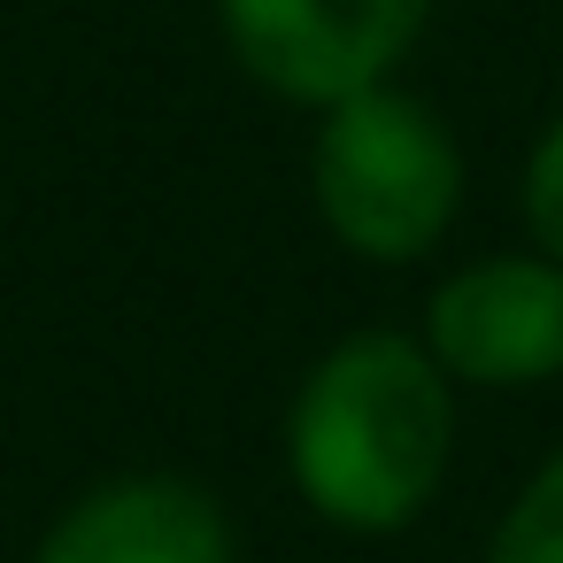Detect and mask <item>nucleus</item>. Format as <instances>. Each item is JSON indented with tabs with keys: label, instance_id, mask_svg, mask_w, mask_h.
<instances>
[{
	"label": "nucleus",
	"instance_id": "f257e3e1",
	"mask_svg": "<svg viewBox=\"0 0 563 563\" xmlns=\"http://www.w3.org/2000/svg\"><path fill=\"white\" fill-rule=\"evenodd\" d=\"M455 455L448 371L409 332H347L317 355L286 409L294 494L340 532H401L424 517Z\"/></svg>",
	"mask_w": 563,
	"mask_h": 563
},
{
	"label": "nucleus",
	"instance_id": "f03ea898",
	"mask_svg": "<svg viewBox=\"0 0 563 563\" xmlns=\"http://www.w3.org/2000/svg\"><path fill=\"white\" fill-rule=\"evenodd\" d=\"M309 186H317V217L332 224V240L347 255H363V263H417L455 224L463 155H455L448 124L417 93L371 86V93L324 109L317 155H309Z\"/></svg>",
	"mask_w": 563,
	"mask_h": 563
},
{
	"label": "nucleus",
	"instance_id": "7ed1b4c3",
	"mask_svg": "<svg viewBox=\"0 0 563 563\" xmlns=\"http://www.w3.org/2000/svg\"><path fill=\"white\" fill-rule=\"evenodd\" d=\"M217 16L255 86L301 109H340L394 86V63L417 47L432 0H217Z\"/></svg>",
	"mask_w": 563,
	"mask_h": 563
},
{
	"label": "nucleus",
	"instance_id": "20e7f679",
	"mask_svg": "<svg viewBox=\"0 0 563 563\" xmlns=\"http://www.w3.org/2000/svg\"><path fill=\"white\" fill-rule=\"evenodd\" d=\"M424 355L463 386H540L563 378V263L486 255L432 286Z\"/></svg>",
	"mask_w": 563,
	"mask_h": 563
},
{
	"label": "nucleus",
	"instance_id": "39448f33",
	"mask_svg": "<svg viewBox=\"0 0 563 563\" xmlns=\"http://www.w3.org/2000/svg\"><path fill=\"white\" fill-rule=\"evenodd\" d=\"M32 563H232V525L194 478H109L55 517Z\"/></svg>",
	"mask_w": 563,
	"mask_h": 563
},
{
	"label": "nucleus",
	"instance_id": "423d86ee",
	"mask_svg": "<svg viewBox=\"0 0 563 563\" xmlns=\"http://www.w3.org/2000/svg\"><path fill=\"white\" fill-rule=\"evenodd\" d=\"M478 563H563V448L517 486V501L494 517Z\"/></svg>",
	"mask_w": 563,
	"mask_h": 563
},
{
	"label": "nucleus",
	"instance_id": "0eeeda50",
	"mask_svg": "<svg viewBox=\"0 0 563 563\" xmlns=\"http://www.w3.org/2000/svg\"><path fill=\"white\" fill-rule=\"evenodd\" d=\"M525 224H532L540 255L563 263V109L540 124L532 155H525Z\"/></svg>",
	"mask_w": 563,
	"mask_h": 563
}]
</instances>
